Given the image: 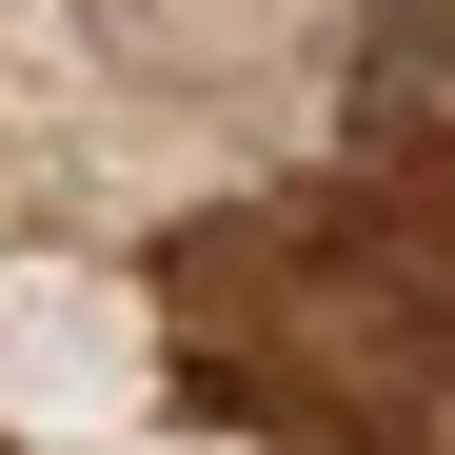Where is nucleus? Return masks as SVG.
<instances>
[{
  "label": "nucleus",
  "mask_w": 455,
  "mask_h": 455,
  "mask_svg": "<svg viewBox=\"0 0 455 455\" xmlns=\"http://www.w3.org/2000/svg\"><path fill=\"white\" fill-rule=\"evenodd\" d=\"M179 337L337 455H455V139L376 159L317 218H258L179 277Z\"/></svg>",
  "instance_id": "1"
},
{
  "label": "nucleus",
  "mask_w": 455,
  "mask_h": 455,
  "mask_svg": "<svg viewBox=\"0 0 455 455\" xmlns=\"http://www.w3.org/2000/svg\"><path fill=\"white\" fill-rule=\"evenodd\" d=\"M80 20L139 60V80H198V60H258V40H297L317 0H80Z\"/></svg>",
  "instance_id": "2"
}]
</instances>
